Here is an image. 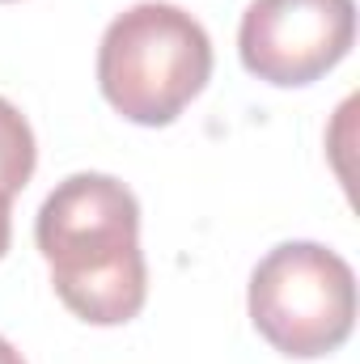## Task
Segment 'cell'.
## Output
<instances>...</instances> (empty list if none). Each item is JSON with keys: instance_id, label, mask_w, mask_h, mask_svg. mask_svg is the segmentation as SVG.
<instances>
[{"instance_id": "cell-1", "label": "cell", "mask_w": 360, "mask_h": 364, "mask_svg": "<svg viewBox=\"0 0 360 364\" xmlns=\"http://www.w3.org/2000/svg\"><path fill=\"white\" fill-rule=\"evenodd\" d=\"M34 242L60 301L93 326H123L144 309L149 272L140 203L110 174H73L38 208Z\"/></svg>"}, {"instance_id": "cell-2", "label": "cell", "mask_w": 360, "mask_h": 364, "mask_svg": "<svg viewBox=\"0 0 360 364\" xmlns=\"http://www.w3.org/2000/svg\"><path fill=\"white\" fill-rule=\"evenodd\" d=\"M212 77V38L179 4L140 0L123 9L97 47L102 97L140 127H166Z\"/></svg>"}, {"instance_id": "cell-3", "label": "cell", "mask_w": 360, "mask_h": 364, "mask_svg": "<svg viewBox=\"0 0 360 364\" xmlns=\"http://www.w3.org/2000/svg\"><path fill=\"white\" fill-rule=\"evenodd\" d=\"M250 322L275 352L318 360L348 343L356 326V275L318 242H284L250 275Z\"/></svg>"}, {"instance_id": "cell-4", "label": "cell", "mask_w": 360, "mask_h": 364, "mask_svg": "<svg viewBox=\"0 0 360 364\" xmlns=\"http://www.w3.org/2000/svg\"><path fill=\"white\" fill-rule=\"evenodd\" d=\"M356 38V0H255L242 13L238 51L246 73L292 90L327 77Z\"/></svg>"}, {"instance_id": "cell-5", "label": "cell", "mask_w": 360, "mask_h": 364, "mask_svg": "<svg viewBox=\"0 0 360 364\" xmlns=\"http://www.w3.org/2000/svg\"><path fill=\"white\" fill-rule=\"evenodd\" d=\"M38 166V149H34V132L26 123V114L0 97V195H17Z\"/></svg>"}, {"instance_id": "cell-6", "label": "cell", "mask_w": 360, "mask_h": 364, "mask_svg": "<svg viewBox=\"0 0 360 364\" xmlns=\"http://www.w3.org/2000/svg\"><path fill=\"white\" fill-rule=\"evenodd\" d=\"M9 237H13V212H9V195H0V259L9 250Z\"/></svg>"}, {"instance_id": "cell-7", "label": "cell", "mask_w": 360, "mask_h": 364, "mask_svg": "<svg viewBox=\"0 0 360 364\" xmlns=\"http://www.w3.org/2000/svg\"><path fill=\"white\" fill-rule=\"evenodd\" d=\"M0 364H26V360H21V352H17L9 339H0Z\"/></svg>"}, {"instance_id": "cell-8", "label": "cell", "mask_w": 360, "mask_h": 364, "mask_svg": "<svg viewBox=\"0 0 360 364\" xmlns=\"http://www.w3.org/2000/svg\"><path fill=\"white\" fill-rule=\"evenodd\" d=\"M0 4H4V0H0Z\"/></svg>"}]
</instances>
